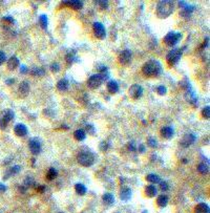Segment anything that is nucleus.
Here are the masks:
<instances>
[{"mask_svg": "<svg viewBox=\"0 0 210 213\" xmlns=\"http://www.w3.org/2000/svg\"><path fill=\"white\" fill-rule=\"evenodd\" d=\"M31 74L33 75L34 77H43L45 71L42 67H33L31 70Z\"/></svg>", "mask_w": 210, "mask_h": 213, "instance_id": "30", "label": "nucleus"}, {"mask_svg": "<svg viewBox=\"0 0 210 213\" xmlns=\"http://www.w3.org/2000/svg\"><path fill=\"white\" fill-rule=\"evenodd\" d=\"M50 70L53 71V73H58V71H60V64L57 62H54L52 63V65H50Z\"/></svg>", "mask_w": 210, "mask_h": 213, "instance_id": "35", "label": "nucleus"}, {"mask_svg": "<svg viewBox=\"0 0 210 213\" xmlns=\"http://www.w3.org/2000/svg\"><path fill=\"white\" fill-rule=\"evenodd\" d=\"M44 186H38V187H37V191H39V192H43L44 191Z\"/></svg>", "mask_w": 210, "mask_h": 213, "instance_id": "48", "label": "nucleus"}, {"mask_svg": "<svg viewBox=\"0 0 210 213\" xmlns=\"http://www.w3.org/2000/svg\"><path fill=\"white\" fill-rule=\"evenodd\" d=\"M195 212V213H210L209 206L205 203H200V204L196 205Z\"/></svg>", "mask_w": 210, "mask_h": 213, "instance_id": "22", "label": "nucleus"}, {"mask_svg": "<svg viewBox=\"0 0 210 213\" xmlns=\"http://www.w3.org/2000/svg\"><path fill=\"white\" fill-rule=\"evenodd\" d=\"M3 21H7V22H14V19H13L11 16H5V17H3Z\"/></svg>", "mask_w": 210, "mask_h": 213, "instance_id": "43", "label": "nucleus"}, {"mask_svg": "<svg viewBox=\"0 0 210 213\" xmlns=\"http://www.w3.org/2000/svg\"><path fill=\"white\" fill-rule=\"evenodd\" d=\"M131 61V52L129 49H124L121 52V54L119 55V62L122 65H127Z\"/></svg>", "mask_w": 210, "mask_h": 213, "instance_id": "11", "label": "nucleus"}, {"mask_svg": "<svg viewBox=\"0 0 210 213\" xmlns=\"http://www.w3.org/2000/svg\"><path fill=\"white\" fill-rule=\"evenodd\" d=\"M62 5H64V6H68L73 10L78 11V10H81L82 7H83V2L79 1V0H68V1H63Z\"/></svg>", "mask_w": 210, "mask_h": 213, "instance_id": "13", "label": "nucleus"}, {"mask_svg": "<svg viewBox=\"0 0 210 213\" xmlns=\"http://www.w3.org/2000/svg\"><path fill=\"white\" fill-rule=\"evenodd\" d=\"M202 116H203V118H205L207 120L210 118V107L209 106H206V107L203 108V110H202Z\"/></svg>", "mask_w": 210, "mask_h": 213, "instance_id": "34", "label": "nucleus"}, {"mask_svg": "<svg viewBox=\"0 0 210 213\" xmlns=\"http://www.w3.org/2000/svg\"><path fill=\"white\" fill-rule=\"evenodd\" d=\"M186 49V46H184L183 49H174L170 50L166 56V60H167V62H168V64L170 65L177 64L183 55V49Z\"/></svg>", "mask_w": 210, "mask_h": 213, "instance_id": "4", "label": "nucleus"}, {"mask_svg": "<svg viewBox=\"0 0 210 213\" xmlns=\"http://www.w3.org/2000/svg\"><path fill=\"white\" fill-rule=\"evenodd\" d=\"M75 59H76L75 55L71 54V53H70L68 55H66V62H67L68 64H71V63L75 62Z\"/></svg>", "mask_w": 210, "mask_h": 213, "instance_id": "37", "label": "nucleus"}, {"mask_svg": "<svg viewBox=\"0 0 210 213\" xmlns=\"http://www.w3.org/2000/svg\"><path fill=\"white\" fill-rule=\"evenodd\" d=\"M5 190H6V186L3 185V184H0V193L4 192Z\"/></svg>", "mask_w": 210, "mask_h": 213, "instance_id": "46", "label": "nucleus"}, {"mask_svg": "<svg viewBox=\"0 0 210 213\" xmlns=\"http://www.w3.org/2000/svg\"><path fill=\"white\" fill-rule=\"evenodd\" d=\"M70 87V83L66 79H61L60 81H58L57 83V89L60 92H66Z\"/></svg>", "mask_w": 210, "mask_h": 213, "instance_id": "23", "label": "nucleus"}, {"mask_svg": "<svg viewBox=\"0 0 210 213\" xmlns=\"http://www.w3.org/2000/svg\"><path fill=\"white\" fill-rule=\"evenodd\" d=\"M92 28H94V33L95 36L97 37L98 39H104L106 36V31L104 25L101 22H94L92 24Z\"/></svg>", "mask_w": 210, "mask_h": 213, "instance_id": "10", "label": "nucleus"}, {"mask_svg": "<svg viewBox=\"0 0 210 213\" xmlns=\"http://www.w3.org/2000/svg\"><path fill=\"white\" fill-rule=\"evenodd\" d=\"M174 130L170 126H165L161 129V135L164 139H167V140L171 139L174 137Z\"/></svg>", "mask_w": 210, "mask_h": 213, "instance_id": "16", "label": "nucleus"}, {"mask_svg": "<svg viewBox=\"0 0 210 213\" xmlns=\"http://www.w3.org/2000/svg\"><path fill=\"white\" fill-rule=\"evenodd\" d=\"M14 132L15 134L17 135V137H25L26 134H28V128H26V126L24 124H17L16 126L14 127Z\"/></svg>", "mask_w": 210, "mask_h": 213, "instance_id": "14", "label": "nucleus"}, {"mask_svg": "<svg viewBox=\"0 0 210 213\" xmlns=\"http://www.w3.org/2000/svg\"><path fill=\"white\" fill-rule=\"evenodd\" d=\"M174 3L171 0H162L156 5V16L161 19H165L174 13Z\"/></svg>", "mask_w": 210, "mask_h": 213, "instance_id": "1", "label": "nucleus"}, {"mask_svg": "<svg viewBox=\"0 0 210 213\" xmlns=\"http://www.w3.org/2000/svg\"><path fill=\"white\" fill-rule=\"evenodd\" d=\"M139 151H140L141 153L144 152V151H145V147H144V146H143V145H140V146H139Z\"/></svg>", "mask_w": 210, "mask_h": 213, "instance_id": "49", "label": "nucleus"}, {"mask_svg": "<svg viewBox=\"0 0 210 213\" xmlns=\"http://www.w3.org/2000/svg\"><path fill=\"white\" fill-rule=\"evenodd\" d=\"M78 163L81 166L89 167L95 163V156L90 152H82L78 155Z\"/></svg>", "mask_w": 210, "mask_h": 213, "instance_id": "5", "label": "nucleus"}, {"mask_svg": "<svg viewBox=\"0 0 210 213\" xmlns=\"http://www.w3.org/2000/svg\"><path fill=\"white\" fill-rule=\"evenodd\" d=\"M128 148H129V150H131V151H135V143H134V142H130V143H129V145H128Z\"/></svg>", "mask_w": 210, "mask_h": 213, "instance_id": "45", "label": "nucleus"}, {"mask_svg": "<svg viewBox=\"0 0 210 213\" xmlns=\"http://www.w3.org/2000/svg\"><path fill=\"white\" fill-rule=\"evenodd\" d=\"M75 190H76L77 194H79V195H84V194L86 193L87 189H86V187H85V186L83 185V184L77 183L76 185H75Z\"/></svg>", "mask_w": 210, "mask_h": 213, "instance_id": "27", "label": "nucleus"}, {"mask_svg": "<svg viewBox=\"0 0 210 213\" xmlns=\"http://www.w3.org/2000/svg\"><path fill=\"white\" fill-rule=\"evenodd\" d=\"M146 181L147 182H149L151 184H159L161 182L160 180V177L159 175H156L155 173H150V174H147L146 175Z\"/></svg>", "mask_w": 210, "mask_h": 213, "instance_id": "26", "label": "nucleus"}, {"mask_svg": "<svg viewBox=\"0 0 210 213\" xmlns=\"http://www.w3.org/2000/svg\"><path fill=\"white\" fill-rule=\"evenodd\" d=\"M86 130H87V132L90 134H95V128H94V126L92 125H90V124H87L86 125Z\"/></svg>", "mask_w": 210, "mask_h": 213, "instance_id": "42", "label": "nucleus"}, {"mask_svg": "<svg viewBox=\"0 0 210 213\" xmlns=\"http://www.w3.org/2000/svg\"><path fill=\"white\" fill-rule=\"evenodd\" d=\"M198 171L201 174H208L209 173V165L205 163H201L198 165Z\"/></svg>", "mask_w": 210, "mask_h": 213, "instance_id": "29", "label": "nucleus"}, {"mask_svg": "<svg viewBox=\"0 0 210 213\" xmlns=\"http://www.w3.org/2000/svg\"><path fill=\"white\" fill-rule=\"evenodd\" d=\"M102 199H103V202L107 205H111L115 203V196L111 193H104L102 196Z\"/></svg>", "mask_w": 210, "mask_h": 213, "instance_id": "28", "label": "nucleus"}, {"mask_svg": "<svg viewBox=\"0 0 210 213\" xmlns=\"http://www.w3.org/2000/svg\"><path fill=\"white\" fill-rule=\"evenodd\" d=\"M159 184H160V188H161V190L163 191V192H166V191L169 189L168 183H167V182H160Z\"/></svg>", "mask_w": 210, "mask_h": 213, "instance_id": "38", "label": "nucleus"}, {"mask_svg": "<svg viewBox=\"0 0 210 213\" xmlns=\"http://www.w3.org/2000/svg\"><path fill=\"white\" fill-rule=\"evenodd\" d=\"M58 177V171L56 170L55 168H49V171H47V173H46V178L49 181H53V180H55L56 177Z\"/></svg>", "mask_w": 210, "mask_h": 213, "instance_id": "31", "label": "nucleus"}, {"mask_svg": "<svg viewBox=\"0 0 210 213\" xmlns=\"http://www.w3.org/2000/svg\"><path fill=\"white\" fill-rule=\"evenodd\" d=\"M28 67H26L25 65H22L21 66V68H20V73L21 74H25V73H28Z\"/></svg>", "mask_w": 210, "mask_h": 213, "instance_id": "44", "label": "nucleus"}, {"mask_svg": "<svg viewBox=\"0 0 210 213\" xmlns=\"http://www.w3.org/2000/svg\"><path fill=\"white\" fill-rule=\"evenodd\" d=\"M74 138L79 141V142H82V141L85 140L86 138V132L84 131L83 129H77L75 132H74Z\"/></svg>", "mask_w": 210, "mask_h": 213, "instance_id": "25", "label": "nucleus"}, {"mask_svg": "<svg viewBox=\"0 0 210 213\" xmlns=\"http://www.w3.org/2000/svg\"><path fill=\"white\" fill-rule=\"evenodd\" d=\"M20 170H21V167L19 166V165H15V166L11 167V168L5 172V174L3 175V180H7V178H9L10 177H12V175L19 173Z\"/></svg>", "mask_w": 210, "mask_h": 213, "instance_id": "18", "label": "nucleus"}, {"mask_svg": "<svg viewBox=\"0 0 210 213\" xmlns=\"http://www.w3.org/2000/svg\"><path fill=\"white\" fill-rule=\"evenodd\" d=\"M97 4H99L100 7H101L102 10H104V9H106V7L108 6V2L105 1V0H101V1H97Z\"/></svg>", "mask_w": 210, "mask_h": 213, "instance_id": "39", "label": "nucleus"}, {"mask_svg": "<svg viewBox=\"0 0 210 213\" xmlns=\"http://www.w3.org/2000/svg\"><path fill=\"white\" fill-rule=\"evenodd\" d=\"M107 78H108V74H105V73L92 75L88 78V80H87V86L92 89H97L103 84V82Z\"/></svg>", "mask_w": 210, "mask_h": 213, "instance_id": "3", "label": "nucleus"}, {"mask_svg": "<svg viewBox=\"0 0 210 213\" xmlns=\"http://www.w3.org/2000/svg\"><path fill=\"white\" fill-rule=\"evenodd\" d=\"M28 148H30V151L34 155H37L41 152V142L39 139L37 138H32V139L28 141Z\"/></svg>", "mask_w": 210, "mask_h": 213, "instance_id": "8", "label": "nucleus"}, {"mask_svg": "<svg viewBox=\"0 0 210 213\" xmlns=\"http://www.w3.org/2000/svg\"><path fill=\"white\" fill-rule=\"evenodd\" d=\"M120 198L123 202H128L131 198V190L128 187H123L120 190Z\"/></svg>", "mask_w": 210, "mask_h": 213, "instance_id": "17", "label": "nucleus"}, {"mask_svg": "<svg viewBox=\"0 0 210 213\" xmlns=\"http://www.w3.org/2000/svg\"><path fill=\"white\" fill-rule=\"evenodd\" d=\"M18 92L21 97H26L30 92V83L28 81H23L21 82L19 85V88H18Z\"/></svg>", "mask_w": 210, "mask_h": 213, "instance_id": "15", "label": "nucleus"}, {"mask_svg": "<svg viewBox=\"0 0 210 213\" xmlns=\"http://www.w3.org/2000/svg\"><path fill=\"white\" fill-rule=\"evenodd\" d=\"M109 148V144L107 142H102L100 144V149L102 151H107V149Z\"/></svg>", "mask_w": 210, "mask_h": 213, "instance_id": "40", "label": "nucleus"}, {"mask_svg": "<svg viewBox=\"0 0 210 213\" xmlns=\"http://www.w3.org/2000/svg\"><path fill=\"white\" fill-rule=\"evenodd\" d=\"M145 194L148 198H155L158 194V189L156 188L155 185H148L145 188Z\"/></svg>", "mask_w": 210, "mask_h": 213, "instance_id": "21", "label": "nucleus"}, {"mask_svg": "<svg viewBox=\"0 0 210 213\" xmlns=\"http://www.w3.org/2000/svg\"><path fill=\"white\" fill-rule=\"evenodd\" d=\"M195 140H196L195 134H186L184 137H183V139L181 140L180 144L183 146V147L186 148V147H189L190 145H192V144L195 142Z\"/></svg>", "mask_w": 210, "mask_h": 213, "instance_id": "12", "label": "nucleus"}, {"mask_svg": "<svg viewBox=\"0 0 210 213\" xmlns=\"http://www.w3.org/2000/svg\"><path fill=\"white\" fill-rule=\"evenodd\" d=\"M14 118H15L14 111L11 110V109H5L3 113H1V117H0V128L1 129L6 128L7 124H9L12 120H14Z\"/></svg>", "mask_w": 210, "mask_h": 213, "instance_id": "6", "label": "nucleus"}, {"mask_svg": "<svg viewBox=\"0 0 210 213\" xmlns=\"http://www.w3.org/2000/svg\"><path fill=\"white\" fill-rule=\"evenodd\" d=\"M182 39V34L177 33V32H169L167 35L164 37V42L168 46H174L180 40Z\"/></svg>", "mask_w": 210, "mask_h": 213, "instance_id": "7", "label": "nucleus"}, {"mask_svg": "<svg viewBox=\"0 0 210 213\" xmlns=\"http://www.w3.org/2000/svg\"><path fill=\"white\" fill-rule=\"evenodd\" d=\"M20 62H19V59H18L16 56H13V57H11L9 60H7V67H9L10 70H14L16 68L19 66Z\"/></svg>", "mask_w": 210, "mask_h": 213, "instance_id": "19", "label": "nucleus"}, {"mask_svg": "<svg viewBox=\"0 0 210 213\" xmlns=\"http://www.w3.org/2000/svg\"><path fill=\"white\" fill-rule=\"evenodd\" d=\"M142 71L147 77H158L162 73V65L156 60H149L143 65Z\"/></svg>", "mask_w": 210, "mask_h": 213, "instance_id": "2", "label": "nucleus"}, {"mask_svg": "<svg viewBox=\"0 0 210 213\" xmlns=\"http://www.w3.org/2000/svg\"><path fill=\"white\" fill-rule=\"evenodd\" d=\"M15 82V79H9V80H6L5 81V83H6L7 85H11V84H13Z\"/></svg>", "mask_w": 210, "mask_h": 213, "instance_id": "47", "label": "nucleus"}, {"mask_svg": "<svg viewBox=\"0 0 210 213\" xmlns=\"http://www.w3.org/2000/svg\"><path fill=\"white\" fill-rule=\"evenodd\" d=\"M128 92H129V96L131 99L138 100L143 96V87L139 84H134L130 86Z\"/></svg>", "mask_w": 210, "mask_h": 213, "instance_id": "9", "label": "nucleus"}, {"mask_svg": "<svg viewBox=\"0 0 210 213\" xmlns=\"http://www.w3.org/2000/svg\"><path fill=\"white\" fill-rule=\"evenodd\" d=\"M156 204H158V206L161 207V208L166 207L167 204H168V196L165 195V194H162V195L158 196V198H156Z\"/></svg>", "mask_w": 210, "mask_h": 213, "instance_id": "24", "label": "nucleus"}, {"mask_svg": "<svg viewBox=\"0 0 210 213\" xmlns=\"http://www.w3.org/2000/svg\"><path fill=\"white\" fill-rule=\"evenodd\" d=\"M106 87H107V90L109 94H117L119 92V84L116 81H114V80L108 81Z\"/></svg>", "mask_w": 210, "mask_h": 213, "instance_id": "20", "label": "nucleus"}, {"mask_svg": "<svg viewBox=\"0 0 210 213\" xmlns=\"http://www.w3.org/2000/svg\"><path fill=\"white\" fill-rule=\"evenodd\" d=\"M5 60H6V56L3 52H1L0 50V65H2L3 63L5 62Z\"/></svg>", "mask_w": 210, "mask_h": 213, "instance_id": "41", "label": "nucleus"}, {"mask_svg": "<svg viewBox=\"0 0 210 213\" xmlns=\"http://www.w3.org/2000/svg\"><path fill=\"white\" fill-rule=\"evenodd\" d=\"M156 92L160 96H164V95H166L167 89L164 85H160V86H158V88H156Z\"/></svg>", "mask_w": 210, "mask_h": 213, "instance_id": "36", "label": "nucleus"}, {"mask_svg": "<svg viewBox=\"0 0 210 213\" xmlns=\"http://www.w3.org/2000/svg\"><path fill=\"white\" fill-rule=\"evenodd\" d=\"M147 145L149 146L150 148H156V146H158V142H156V140L155 138H148L147 139Z\"/></svg>", "mask_w": 210, "mask_h": 213, "instance_id": "33", "label": "nucleus"}, {"mask_svg": "<svg viewBox=\"0 0 210 213\" xmlns=\"http://www.w3.org/2000/svg\"><path fill=\"white\" fill-rule=\"evenodd\" d=\"M39 22H40L42 28H44V30H45V28H47V24H49L47 16L46 15H41L40 17H39Z\"/></svg>", "mask_w": 210, "mask_h": 213, "instance_id": "32", "label": "nucleus"}]
</instances>
